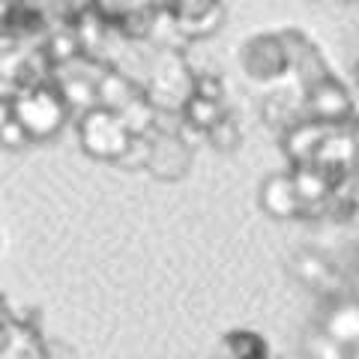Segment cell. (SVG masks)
Masks as SVG:
<instances>
[{
	"instance_id": "cell-1",
	"label": "cell",
	"mask_w": 359,
	"mask_h": 359,
	"mask_svg": "<svg viewBox=\"0 0 359 359\" xmlns=\"http://www.w3.org/2000/svg\"><path fill=\"white\" fill-rule=\"evenodd\" d=\"M13 111L25 123V129L30 132L33 141H48L60 132L66 114H69V105H66L60 87L30 84L21 93H15Z\"/></svg>"
},
{
	"instance_id": "cell-2",
	"label": "cell",
	"mask_w": 359,
	"mask_h": 359,
	"mask_svg": "<svg viewBox=\"0 0 359 359\" xmlns=\"http://www.w3.org/2000/svg\"><path fill=\"white\" fill-rule=\"evenodd\" d=\"M78 138H81V147L93 156V159H108L117 162L123 153H126L129 141H132V129L126 126L117 111L111 108H90L78 120Z\"/></svg>"
},
{
	"instance_id": "cell-3",
	"label": "cell",
	"mask_w": 359,
	"mask_h": 359,
	"mask_svg": "<svg viewBox=\"0 0 359 359\" xmlns=\"http://www.w3.org/2000/svg\"><path fill=\"white\" fill-rule=\"evenodd\" d=\"M195 75L189 72L186 60L174 51H162L159 60L153 63V84H150V99L159 111H180L183 102L192 96Z\"/></svg>"
},
{
	"instance_id": "cell-4",
	"label": "cell",
	"mask_w": 359,
	"mask_h": 359,
	"mask_svg": "<svg viewBox=\"0 0 359 359\" xmlns=\"http://www.w3.org/2000/svg\"><path fill=\"white\" fill-rule=\"evenodd\" d=\"M309 108L311 117L320 123H341L351 114V96L344 93V87L335 78L323 75L320 81H314L309 87Z\"/></svg>"
},
{
	"instance_id": "cell-5",
	"label": "cell",
	"mask_w": 359,
	"mask_h": 359,
	"mask_svg": "<svg viewBox=\"0 0 359 359\" xmlns=\"http://www.w3.org/2000/svg\"><path fill=\"white\" fill-rule=\"evenodd\" d=\"M261 207L276 219H297L306 210V201L299 198L294 174H276L269 177L261 189Z\"/></svg>"
},
{
	"instance_id": "cell-6",
	"label": "cell",
	"mask_w": 359,
	"mask_h": 359,
	"mask_svg": "<svg viewBox=\"0 0 359 359\" xmlns=\"http://www.w3.org/2000/svg\"><path fill=\"white\" fill-rule=\"evenodd\" d=\"M150 171L159 180H177L189 168V147L183 135H156L150 147Z\"/></svg>"
},
{
	"instance_id": "cell-7",
	"label": "cell",
	"mask_w": 359,
	"mask_h": 359,
	"mask_svg": "<svg viewBox=\"0 0 359 359\" xmlns=\"http://www.w3.org/2000/svg\"><path fill=\"white\" fill-rule=\"evenodd\" d=\"M287 66V48L285 39L276 36H257L245 45V69L255 78H276Z\"/></svg>"
},
{
	"instance_id": "cell-8",
	"label": "cell",
	"mask_w": 359,
	"mask_h": 359,
	"mask_svg": "<svg viewBox=\"0 0 359 359\" xmlns=\"http://www.w3.org/2000/svg\"><path fill=\"white\" fill-rule=\"evenodd\" d=\"M323 138H327V123L314 120L309 117L306 123H299V126L290 129L287 135V153L290 159H294L297 165H306V162H314L318 159V150Z\"/></svg>"
},
{
	"instance_id": "cell-9",
	"label": "cell",
	"mask_w": 359,
	"mask_h": 359,
	"mask_svg": "<svg viewBox=\"0 0 359 359\" xmlns=\"http://www.w3.org/2000/svg\"><path fill=\"white\" fill-rule=\"evenodd\" d=\"M294 183H297L299 198L306 201V207H311V204H318V201H323L332 192L335 177H332L330 168H323L318 162H306V165H297Z\"/></svg>"
},
{
	"instance_id": "cell-10",
	"label": "cell",
	"mask_w": 359,
	"mask_h": 359,
	"mask_svg": "<svg viewBox=\"0 0 359 359\" xmlns=\"http://www.w3.org/2000/svg\"><path fill=\"white\" fill-rule=\"evenodd\" d=\"M96 96H99V105L102 108H111V111H117V114H123V111H126L141 93L135 90V84L126 75L102 72L96 78Z\"/></svg>"
},
{
	"instance_id": "cell-11",
	"label": "cell",
	"mask_w": 359,
	"mask_h": 359,
	"mask_svg": "<svg viewBox=\"0 0 359 359\" xmlns=\"http://www.w3.org/2000/svg\"><path fill=\"white\" fill-rule=\"evenodd\" d=\"M323 330H327L335 341H341L344 347L359 344V306L356 302H339L323 320Z\"/></svg>"
},
{
	"instance_id": "cell-12",
	"label": "cell",
	"mask_w": 359,
	"mask_h": 359,
	"mask_svg": "<svg viewBox=\"0 0 359 359\" xmlns=\"http://www.w3.org/2000/svg\"><path fill=\"white\" fill-rule=\"evenodd\" d=\"M180 114H183L186 126H192L198 132H210L224 117V111H222L219 99H207V96H201V93H192L183 102V108H180Z\"/></svg>"
},
{
	"instance_id": "cell-13",
	"label": "cell",
	"mask_w": 359,
	"mask_h": 359,
	"mask_svg": "<svg viewBox=\"0 0 359 359\" xmlns=\"http://www.w3.org/2000/svg\"><path fill=\"white\" fill-rule=\"evenodd\" d=\"M294 273L299 276V282H306L309 287L323 290V287L330 285L332 269H330L327 257H320V255H314V252H302V255H297V261H294Z\"/></svg>"
},
{
	"instance_id": "cell-14",
	"label": "cell",
	"mask_w": 359,
	"mask_h": 359,
	"mask_svg": "<svg viewBox=\"0 0 359 359\" xmlns=\"http://www.w3.org/2000/svg\"><path fill=\"white\" fill-rule=\"evenodd\" d=\"M224 347L231 351L233 359H269V347L264 341V335H257L252 330H233V332H228Z\"/></svg>"
},
{
	"instance_id": "cell-15",
	"label": "cell",
	"mask_w": 359,
	"mask_h": 359,
	"mask_svg": "<svg viewBox=\"0 0 359 359\" xmlns=\"http://www.w3.org/2000/svg\"><path fill=\"white\" fill-rule=\"evenodd\" d=\"M306 356L309 359H347V347L335 341L327 330H318L306 339Z\"/></svg>"
},
{
	"instance_id": "cell-16",
	"label": "cell",
	"mask_w": 359,
	"mask_h": 359,
	"mask_svg": "<svg viewBox=\"0 0 359 359\" xmlns=\"http://www.w3.org/2000/svg\"><path fill=\"white\" fill-rule=\"evenodd\" d=\"M30 132L25 129V123H21L15 117V111H13V117H9L4 126H0V144H6V147H25V144H30Z\"/></svg>"
},
{
	"instance_id": "cell-17",
	"label": "cell",
	"mask_w": 359,
	"mask_h": 359,
	"mask_svg": "<svg viewBox=\"0 0 359 359\" xmlns=\"http://www.w3.org/2000/svg\"><path fill=\"white\" fill-rule=\"evenodd\" d=\"M207 138L216 144V147H222V150H228V147H237L240 144V132H237V126H233V120H228V117H222L216 126H212L210 132H207Z\"/></svg>"
},
{
	"instance_id": "cell-18",
	"label": "cell",
	"mask_w": 359,
	"mask_h": 359,
	"mask_svg": "<svg viewBox=\"0 0 359 359\" xmlns=\"http://www.w3.org/2000/svg\"><path fill=\"white\" fill-rule=\"evenodd\" d=\"M192 93H201L207 99H219V102H222V81L216 75H195Z\"/></svg>"
}]
</instances>
